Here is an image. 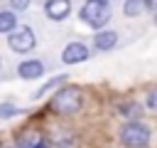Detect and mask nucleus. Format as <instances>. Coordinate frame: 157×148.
Listing matches in <instances>:
<instances>
[{
  "label": "nucleus",
  "instance_id": "f257e3e1",
  "mask_svg": "<svg viewBox=\"0 0 157 148\" xmlns=\"http://www.w3.org/2000/svg\"><path fill=\"white\" fill-rule=\"evenodd\" d=\"M81 104H83V99H81L78 86H64V89H59V91L54 94V99H52V109L59 111V113H64V116L76 113V111L81 109Z\"/></svg>",
  "mask_w": 157,
  "mask_h": 148
},
{
  "label": "nucleus",
  "instance_id": "f03ea898",
  "mask_svg": "<svg viewBox=\"0 0 157 148\" xmlns=\"http://www.w3.org/2000/svg\"><path fill=\"white\" fill-rule=\"evenodd\" d=\"M150 128L140 121H130L120 128V143L125 148H147L150 146Z\"/></svg>",
  "mask_w": 157,
  "mask_h": 148
},
{
  "label": "nucleus",
  "instance_id": "7ed1b4c3",
  "mask_svg": "<svg viewBox=\"0 0 157 148\" xmlns=\"http://www.w3.org/2000/svg\"><path fill=\"white\" fill-rule=\"evenodd\" d=\"M81 20L88 25V27H103L108 20H110V10H108V5H101V2H93V0H88L83 7H81Z\"/></svg>",
  "mask_w": 157,
  "mask_h": 148
},
{
  "label": "nucleus",
  "instance_id": "20e7f679",
  "mask_svg": "<svg viewBox=\"0 0 157 148\" xmlns=\"http://www.w3.org/2000/svg\"><path fill=\"white\" fill-rule=\"evenodd\" d=\"M7 44H10V49H12V52H20V54H25V52L34 49L37 39H34V32H32L27 25H20V27H15V30L10 32V37H7Z\"/></svg>",
  "mask_w": 157,
  "mask_h": 148
},
{
  "label": "nucleus",
  "instance_id": "39448f33",
  "mask_svg": "<svg viewBox=\"0 0 157 148\" xmlns=\"http://www.w3.org/2000/svg\"><path fill=\"white\" fill-rule=\"evenodd\" d=\"M86 59H88V49H86L83 42H71L61 52V62L64 64H78V62H86Z\"/></svg>",
  "mask_w": 157,
  "mask_h": 148
},
{
  "label": "nucleus",
  "instance_id": "423d86ee",
  "mask_svg": "<svg viewBox=\"0 0 157 148\" xmlns=\"http://www.w3.org/2000/svg\"><path fill=\"white\" fill-rule=\"evenodd\" d=\"M44 12L49 20H66L69 12H71V0H47L44 5Z\"/></svg>",
  "mask_w": 157,
  "mask_h": 148
},
{
  "label": "nucleus",
  "instance_id": "0eeeda50",
  "mask_svg": "<svg viewBox=\"0 0 157 148\" xmlns=\"http://www.w3.org/2000/svg\"><path fill=\"white\" fill-rule=\"evenodd\" d=\"M17 74H20L22 79H39V76L44 74V64H42L39 59H25V62H20Z\"/></svg>",
  "mask_w": 157,
  "mask_h": 148
},
{
  "label": "nucleus",
  "instance_id": "6e6552de",
  "mask_svg": "<svg viewBox=\"0 0 157 148\" xmlns=\"http://www.w3.org/2000/svg\"><path fill=\"white\" fill-rule=\"evenodd\" d=\"M52 146L54 148H76V136L66 128H56L52 136Z\"/></svg>",
  "mask_w": 157,
  "mask_h": 148
},
{
  "label": "nucleus",
  "instance_id": "1a4fd4ad",
  "mask_svg": "<svg viewBox=\"0 0 157 148\" xmlns=\"http://www.w3.org/2000/svg\"><path fill=\"white\" fill-rule=\"evenodd\" d=\"M118 44V35L115 32H110V30H103V32H98L96 35V49H113Z\"/></svg>",
  "mask_w": 157,
  "mask_h": 148
},
{
  "label": "nucleus",
  "instance_id": "9d476101",
  "mask_svg": "<svg viewBox=\"0 0 157 148\" xmlns=\"http://www.w3.org/2000/svg\"><path fill=\"white\" fill-rule=\"evenodd\" d=\"M145 10H147V0H125V5H123V12L128 17H137Z\"/></svg>",
  "mask_w": 157,
  "mask_h": 148
},
{
  "label": "nucleus",
  "instance_id": "9b49d317",
  "mask_svg": "<svg viewBox=\"0 0 157 148\" xmlns=\"http://www.w3.org/2000/svg\"><path fill=\"white\" fill-rule=\"evenodd\" d=\"M64 81H66V76H64V74H59L56 79H52V81H47L44 86H39V89H37V91L32 94V99H42V96H44L47 91H52V89H56V86H61Z\"/></svg>",
  "mask_w": 157,
  "mask_h": 148
},
{
  "label": "nucleus",
  "instance_id": "f8f14e48",
  "mask_svg": "<svg viewBox=\"0 0 157 148\" xmlns=\"http://www.w3.org/2000/svg\"><path fill=\"white\" fill-rule=\"evenodd\" d=\"M17 27V17L12 15V12H0V32H12Z\"/></svg>",
  "mask_w": 157,
  "mask_h": 148
},
{
  "label": "nucleus",
  "instance_id": "ddd939ff",
  "mask_svg": "<svg viewBox=\"0 0 157 148\" xmlns=\"http://www.w3.org/2000/svg\"><path fill=\"white\" fill-rule=\"evenodd\" d=\"M120 113H123V116H128V118H135V116H140V104H137V101L123 104V106H120Z\"/></svg>",
  "mask_w": 157,
  "mask_h": 148
},
{
  "label": "nucleus",
  "instance_id": "4468645a",
  "mask_svg": "<svg viewBox=\"0 0 157 148\" xmlns=\"http://www.w3.org/2000/svg\"><path fill=\"white\" fill-rule=\"evenodd\" d=\"M20 111H17V106L15 104H0V118H12V116H17Z\"/></svg>",
  "mask_w": 157,
  "mask_h": 148
},
{
  "label": "nucleus",
  "instance_id": "2eb2a0df",
  "mask_svg": "<svg viewBox=\"0 0 157 148\" xmlns=\"http://www.w3.org/2000/svg\"><path fill=\"white\" fill-rule=\"evenodd\" d=\"M147 106H150L152 111H157V89H152V91L147 94Z\"/></svg>",
  "mask_w": 157,
  "mask_h": 148
},
{
  "label": "nucleus",
  "instance_id": "dca6fc26",
  "mask_svg": "<svg viewBox=\"0 0 157 148\" xmlns=\"http://www.w3.org/2000/svg\"><path fill=\"white\" fill-rule=\"evenodd\" d=\"M10 5H12L15 10H25V7L29 5V0H10Z\"/></svg>",
  "mask_w": 157,
  "mask_h": 148
},
{
  "label": "nucleus",
  "instance_id": "f3484780",
  "mask_svg": "<svg viewBox=\"0 0 157 148\" xmlns=\"http://www.w3.org/2000/svg\"><path fill=\"white\" fill-rule=\"evenodd\" d=\"M93 2H101V5H108L110 0H93Z\"/></svg>",
  "mask_w": 157,
  "mask_h": 148
},
{
  "label": "nucleus",
  "instance_id": "a211bd4d",
  "mask_svg": "<svg viewBox=\"0 0 157 148\" xmlns=\"http://www.w3.org/2000/svg\"><path fill=\"white\" fill-rule=\"evenodd\" d=\"M32 148H47V146H32Z\"/></svg>",
  "mask_w": 157,
  "mask_h": 148
},
{
  "label": "nucleus",
  "instance_id": "6ab92c4d",
  "mask_svg": "<svg viewBox=\"0 0 157 148\" xmlns=\"http://www.w3.org/2000/svg\"><path fill=\"white\" fill-rule=\"evenodd\" d=\"M155 25H157V12H155Z\"/></svg>",
  "mask_w": 157,
  "mask_h": 148
},
{
  "label": "nucleus",
  "instance_id": "aec40b11",
  "mask_svg": "<svg viewBox=\"0 0 157 148\" xmlns=\"http://www.w3.org/2000/svg\"><path fill=\"white\" fill-rule=\"evenodd\" d=\"M0 67H2V59H0Z\"/></svg>",
  "mask_w": 157,
  "mask_h": 148
}]
</instances>
